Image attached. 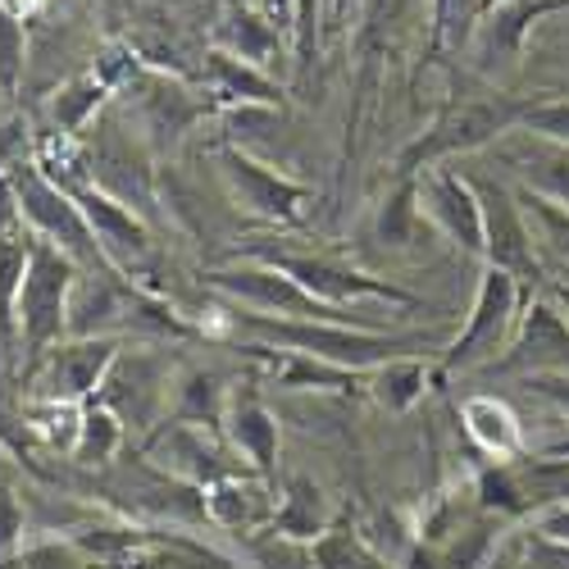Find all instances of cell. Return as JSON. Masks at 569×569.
Instances as JSON below:
<instances>
[{
    "label": "cell",
    "instance_id": "obj_7",
    "mask_svg": "<svg viewBox=\"0 0 569 569\" xmlns=\"http://www.w3.org/2000/svg\"><path fill=\"white\" fill-rule=\"evenodd\" d=\"M210 69H214V78L228 87V91H237V97H251V101H273V87L256 73V69H247V60H237V56H223V51H214L210 56Z\"/></svg>",
    "mask_w": 569,
    "mask_h": 569
},
{
    "label": "cell",
    "instance_id": "obj_9",
    "mask_svg": "<svg viewBox=\"0 0 569 569\" xmlns=\"http://www.w3.org/2000/svg\"><path fill=\"white\" fill-rule=\"evenodd\" d=\"M438 201H442V210H447L451 228H465V237H469V242H479V214H473V201L460 192L456 182H442Z\"/></svg>",
    "mask_w": 569,
    "mask_h": 569
},
{
    "label": "cell",
    "instance_id": "obj_6",
    "mask_svg": "<svg viewBox=\"0 0 569 569\" xmlns=\"http://www.w3.org/2000/svg\"><path fill=\"white\" fill-rule=\"evenodd\" d=\"M273 338H288V342H297V347H315V351H323V356H351V360H365V356H373L378 347L373 342H365V338H351V333H323V328H269Z\"/></svg>",
    "mask_w": 569,
    "mask_h": 569
},
{
    "label": "cell",
    "instance_id": "obj_12",
    "mask_svg": "<svg viewBox=\"0 0 569 569\" xmlns=\"http://www.w3.org/2000/svg\"><path fill=\"white\" fill-rule=\"evenodd\" d=\"M10 6H14L19 14H37V10L46 6V0H10Z\"/></svg>",
    "mask_w": 569,
    "mask_h": 569
},
{
    "label": "cell",
    "instance_id": "obj_3",
    "mask_svg": "<svg viewBox=\"0 0 569 569\" xmlns=\"http://www.w3.org/2000/svg\"><path fill=\"white\" fill-rule=\"evenodd\" d=\"M228 169H232L237 187H242V197H247L256 210H269V214H292V210H297V201H301L297 187L269 178L260 164H251V160H242V156H228Z\"/></svg>",
    "mask_w": 569,
    "mask_h": 569
},
{
    "label": "cell",
    "instance_id": "obj_13",
    "mask_svg": "<svg viewBox=\"0 0 569 569\" xmlns=\"http://www.w3.org/2000/svg\"><path fill=\"white\" fill-rule=\"evenodd\" d=\"M347 10H351V0H333V19H342Z\"/></svg>",
    "mask_w": 569,
    "mask_h": 569
},
{
    "label": "cell",
    "instance_id": "obj_5",
    "mask_svg": "<svg viewBox=\"0 0 569 569\" xmlns=\"http://www.w3.org/2000/svg\"><path fill=\"white\" fill-rule=\"evenodd\" d=\"M23 51H28V32H23V14L0 0V87H14L23 73Z\"/></svg>",
    "mask_w": 569,
    "mask_h": 569
},
{
    "label": "cell",
    "instance_id": "obj_1",
    "mask_svg": "<svg viewBox=\"0 0 569 569\" xmlns=\"http://www.w3.org/2000/svg\"><path fill=\"white\" fill-rule=\"evenodd\" d=\"M64 297H69V264L51 247H32L28 269H23V288H19V306H14L28 347H46L60 333Z\"/></svg>",
    "mask_w": 569,
    "mask_h": 569
},
{
    "label": "cell",
    "instance_id": "obj_4",
    "mask_svg": "<svg viewBox=\"0 0 569 569\" xmlns=\"http://www.w3.org/2000/svg\"><path fill=\"white\" fill-rule=\"evenodd\" d=\"M110 360V347H69L51 360V388L73 397V392H87V388H97V378Z\"/></svg>",
    "mask_w": 569,
    "mask_h": 569
},
{
    "label": "cell",
    "instance_id": "obj_14",
    "mask_svg": "<svg viewBox=\"0 0 569 569\" xmlns=\"http://www.w3.org/2000/svg\"><path fill=\"white\" fill-rule=\"evenodd\" d=\"M447 6H451V0H433V10H438V23L447 19Z\"/></svg>",
    "mask_w": 569,
    "mask_h": 569
},
{
    "label": "cell",
    "instance_id": "obj_10",
    "mask_svg": "<svg viewBox=\"0 0 569 569\" xmlns=\"http://www.w3.org/2000/svg\"><path fill=\"white\" fill-rule=\"evenodd\" d=\"M315 19H319V0H297V23H292V32H297L301 60H310V51H315Z\"/></svg>",
    "mask_w": 569,
    "mask_h": 569
},
{
    "label": "cell",
    "instance_id": "obj_11",
    "mask_svg": "<svg viewBox=\"0 0 569 569\" xmlns=\"http://www.w3.org/2000/svg\"><path fill=\"white\" fill-rule=\"evenodd\" d=\"M533 123H538V128H547V132L569 137V106H547V110H538V114H533Z\"/></svg>",
    "mask_w": 569,
    "mask_h": 569
},
{
    "label": "cell",
    "instance_id": "obj_8",
    "mask_svg": "<svg viewBox=\"0 0 569 569\" xmlns=\"http://www.w3.org/2000/svg\"><path fill=\"white\" fill-rule=\"evenodd\" d=\"M469 423L488 447H510L515 442V419L506 406H492V401H473L469 406Z\"/></svg>",
    "mask_w": 569,
    "mask_h": 569
},
{
    "label": "cell",
    "instance_id": "obj_2",
    "mask_svg": "<svg viewBox=\"0 0 569 569\" xmlns=\"http://www.w3.org/2000/svg\"><path fill=\"white\" fill-rule=\"evenodd\" d=\"M228 46L237 56H242L247 64H269L278 56V41L282 32L260 14V10H247V6H232L228 10V28H223Z\"/></svg>",
    "mask_w": 569,
    "mask_h": 569
}]
</instances>
